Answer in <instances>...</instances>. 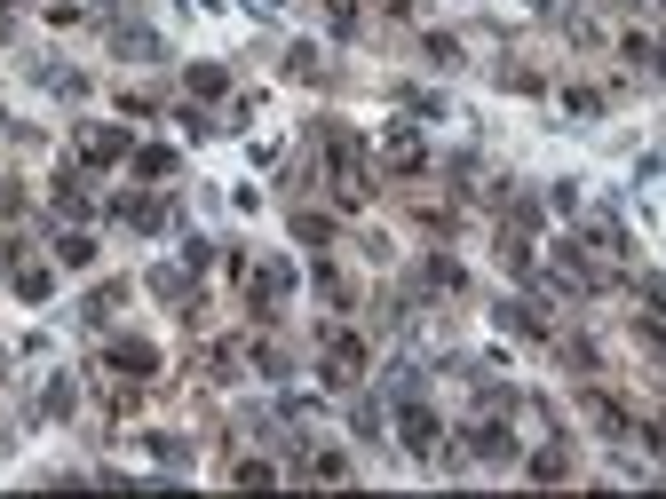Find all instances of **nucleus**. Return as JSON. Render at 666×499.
Masks as SVG:
<instances>
[{
	"label": "nucleus",
	"mask_w": 666,
	"mask_h": 499,
	"mask_svg": "<svg viewBox=\"0 0 666 499\" xmlns=\"http://www.w3.org/2000/svg\"><path fill=\"white\" fill-rule=\"evenodd\" d=\"M563 476H571L563 444H540V452H532V484H563Z\"/></svg>",
	"instance_id": "9"
},
{
	"label": "nucleus",
	"mask_w": 666,
	"mask_h": 499,
	"mask_svg": "<svg viewBox=\"0 0 666 499\" xmlns=\"http://www.w3.org/2000/svg\"><path fill=\"white\" fill-rule=\"evenodd\" d=\"M587 420H595V428H603V436H627V428H635V420H627V412H619V404L603 397V389H587Z\"/></svg>",
	"instance_id": "7"
},
{
	"label": "nucleus",
	"mask_w": 666,
	"mask_h": 499,
	"mask_svg": "<svg viewBox=\"0 0 666 499\" xmlns=\"http://www.w3.org/2000/svg\"><path fill=\"white\" fill-rule=\"evenodd\" d=\"M294 238H302V246H326L333 222H326V214H294Z\"/></svg>",
	"instance_id": "11"
},
{
	"label": "nucleus",
	"mask_w": 666,
	"mask_h": 499,
	"mask_svg": "<svg viewBox=\"0 0 666 499\" xmlns=\"http://www.w3.org/2000/svg\"><path fill=\"white\" fill-rule=\"evenodd\" d=\"M111 373H135V381H143V373H159V349H151V341H119V349H111Z\"/></svg>",
	"instance_id": "5"
},
{
	"label": "nucleus",
	"mask_w": 666,
	"mask_h": 499,
	"mask_svg": "<svg viewBox=\"0 0 666 499\" xmlns=\"http://www.w3.org/2000/svg\"><path fill=\"white\" fill-rule=\"evenodd\" d=\"M16 206H24V199H16V183H8V175H0V214H16Z\"/></svg>",
	"instance_id": "14"
},
{
	"label": "nucleus",
	"mask_w": 666,
	"mask_h": 499,
	"mask_svg": "<svg viewBox=\"0 0 666 499\" xmlns=\"http://www.w3.org/2000/svg\"><path fill=\"white\" fill-rule=\"evenodd\" d=\"M230 80H222V64H191V96H222Z\"/></svg>",
	"instance_id": "12"
},
{
	"label": "nucleus",
	"mask_w": 666,
	"mask_h": 499,
	"mask_svg": "<svg viewBox=\"0 0 666 499\" xmlns=\"http://www.w3.org/2000/svg\"><path fill=\"white\" fill-rule=\"evenodd\" d=\"M468 452H476V460H508V452H516V436L484 420V428H468Z\"/></svg>",
	"instance_id": "6"
},
{
	"label": "nucleus",
	"mask_w": 666,
	"mask_h": 499,
	"mask_svg": "<svg viewBox=\"0 0 666 499\" xmlns=\"http://www.w3.org/2000/svg\"><path fill=\"white\" fill-rule=\"evenodd\" d=\"M127 159H135V175H175V151L167 143H135Z\"/></svg>",
	"instance_id": "10"
},
{
	"label": "nucleus",
	"mask_w": 666,
	"mask_h": 499,
	"mask_svg": "<svg viewBox=\"0 0 666 499\" xmlns=\"http://www.w3.org/2000/svg\"><path fill=\"white\" fill-rule=\"evenodd\" d=\"M135 143H127V127H111V119H96V127H80V167H119Z\"/></svg>",
	"instance_id": "1"
},
{
	"label": "nucleus",
	"mask_w": 666,
	"mask_h": 499,
	"mask_svg": "<svg viewBox=\"0 0 666 499\" xmlns=\"http://www.w3.org/2000/svg\"><path fill=\"white\" fill-rule=\"evenodd\" d=\"M365 373V341L357 333H333L326 341V381H357Z\"/></svg>",
	"instance_id": "2"
},
{
	"label": "nucleus",
	"mask_w": 666,
	"mask_h": 499,
	"mask_svg": "<svg viewBox=\"0 0 666 499\" xmlns=\"http://www.w3.org/2000/svg\"><path fill=\"white\" fill-rule=\"evenodd\" d=\"M286 294H294V270H286V262H270V270L254 278V301H262V309H278Z\"/></svg>",
	"instance_id": "8"
},
{
	"label": "nucleus",
	"mask_w": 666,
	"mask_h": 499,
	"mask_svg": "<svg viewBox=\"0 0 666 499\" xmlns=\"http://www.w3.org/2000/svg\"><path fill=\"white\" fill-rule=\"evenodd\" d=\"M389 167H397V175H421V167H429V143H421L413 127H397V135H389Z\"/></svg>",
	"instance_id": "4"
},
{
	"label": "nucleus",
	"mask_w": 666,
	"mask_h": 499,
	"mask_svg": "<svg viewBox=\"0 0 666 499\" xmlns=\"http://www.w3.org/2000/svg\"><path fill=\"white\" fill-rule=\"evenodd\" d=\"M397 428H405V452H413V460H429V452H437V412L405 404V420H397Z\"/></svg>",
	"instance_id": "3"
},
{
	"label": "nucleus",
	"mask_w": 666,
	"mask_h": 499,
	"mask_svg": "<svg viewBox=\"0 0 666 499\" xmlns=\"http://www.w3.org/2000/svg\"><path fill=\"white\" fill-rule=\"evenodd\" d=\"M643 444H651V452L666 460V420H643Z\"/></svg>",
	"instance_id": "13"
}]
</instances>
